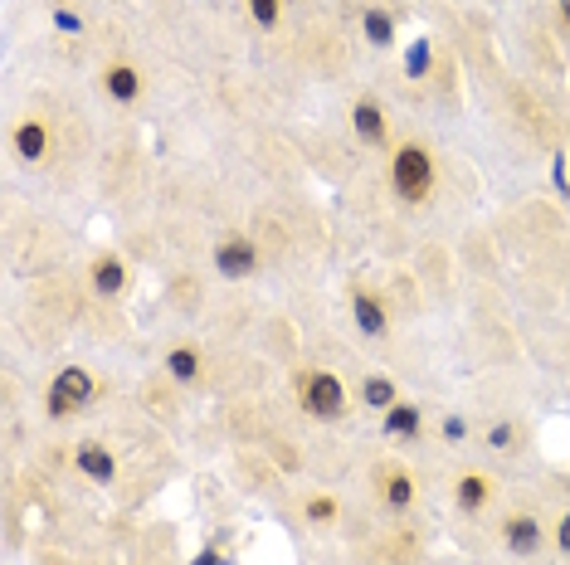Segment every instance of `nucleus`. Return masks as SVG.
Returning a JSON list of instances; mask_svg holds the SVG:
<instances>
[{
    "mask_svg": "<svg viewBox=\"0 0 570 565\" xmlns=\"http://www.w3.org/2000/svg\"><path fill=\"white\" fill-rule=\"evenodd\" d=\"M380 497H385V507L405 512V507L415 502V473H410V468H390V473H380Z\"/></svg>",
    "mask_w": 570,
    "mask_h": 565,
    "instance_id": "ddd939ff",
    "label": "nucleus"
},
{
    "mask_svg": "<svg viewBox=\"0 0 570 565\" xmlns=\"http://www.w3.org/2000/svg\"><path fill=\"white\" fill-rule=\"evenodd\" d=\"M103 88H108L113 103H137V98H142V74H137L132 64H108Z\"/></svg>",
    "mask_w": 570,
    "mask_h": 565,
    "instance_id": "f8f14e48",
    "label": "nucleus"
},
{
    "mask_svg": "<svg viewBox=\"0 0 570 565\" xmlns=\"http://www.w3.org/2000/svg\"><path fill=\"white\" fill-rule=\"evenodd\" d=\"M88 283H93L98 298H122L127 293V264L117 254H98L93 268H88Z\"/></svg>",
    "mask_w": 570,
    "mask_h": 565,
    "instance_id": "423d86ee",
    "label": "nucleus"
},
{
    "mask_svg": "<svg viewBox=\"0 0 570 565\" xmlns=\"http://www.w3.org/2000/svg\"><path fill=\"white\" fill-rule=\"evenodd\" d=\"M54 25H59L64 35H78V30H83V20H78V15H69V10H59V15H54Z\"/></svg>",
    "mask_w": 570,
    "mask_h": 565,
    "instance_id": "b1692460",
    "label": "nucleus"
},
{
    "mask_svg": "<svg viewBox=\"0 0 570 565\" xmlns=\"http://www.w3.org/2000/svg\"><path fill=\"white\" fill-rule=\"evenodd\" d=\"M83 405H93V376L83 371V366H64L54 385H49V395H44V415L49 419H69L78 415Z\"/></svg>",
    "mask_w": 570,
    "mask_h": 565,
    "instance_id": "7ed1b4c3",
    "label": "nucleus"
},
{
    "mask_svg": "<svg viewBox=\"0 0 570 565\" xmlns=\"http://www.w3.org/2000/svg\"><path fill=\"white\" fill-rule=\"evenodd\" d=\"M556 546H561V556H570V512L556 522Z\"/></svg>",
    "mask_w": 570,
    "mask_h": 565,
    "instance_id": "393cba45",
    "label": "nucleus"
},
{
    "mask_svg": "<svg viewBox=\"0 0 570 565\" xmlns=\"http://www.w3.org/2000/svg\"><path fill=\"white\" fill-rule=\"evenodd\" d=\"M74 463H78V473L83 478H93V483H113L117 478V458H113V449H103V444H78V453H74Z\"/></svg>",
    "mask_w": 570,
    "mask_h": 565,
    "instance_id": "6e6552de",
    "label": "nucleus"
},
{
    "mask_svg": "<svg viewBox=\"0 0 570 565\" xmlns=\"http://www.w3.org/2000/svg\"><path fill=\"white\" fill-rule=\"evenodd\" d=\"M351 127H356V137H361L366 147H385V137H390L385 108H380L376 98H361V103L351 108Z\"/></svg>",
    "mask_w": 570,
    "mask_h": 565,
    "instance_id": "39448f33",
    "label": "nucleus"
},
{
    "mask_svg": "<svg viewBox=\"0 0 570 565\" xmlns=\"http://www.w3.org/2000/svg\"><path fill=\"white\" fill-rule=\"evenodd\" d=\"M307 522H317V527H332V522H337V497H327V492L307 497Z\"/></svg>",
    "mask_w": 570,
    "mask_h": 565,
    "instance_id": "6ab92c4d",
    "label": "nucleus"
},
{
    "mask_svg": "<svg viewBox=\"0 0 570 565\" xmlns=\"http://www.w3.org/2000/svg\"><path fill=\"white\" fill-rule=\"evenodd\" d=\"M429 69H434V44H429V39H415V44H410V54H405V74L424 78Z\"/></svg>",
    "mask_w": 570,
    "mask_h": 565,
    "instance_id": "a211bd4d",
    "label": "nucleus"
},
{
    "mask_svg": "<svg viewBox=\"0 0 570 565\" xmlns=\"http://www.w3.org/2000/svg\"><path fill=\"white\" fill-rule=\"evenodd\" d=\"M215 268H220L225 278H254V273H259V244H254L249 234H225V239L215 244Z\"/></svg>",
    "mask_w": 570,
    "mask_h": 565,
    "instance_id": "20e7f679",
    "label": "nucleus"
},
{
    "mask_svg": "<svg viewBox=\"0 0 570 565\" xmlns=\"http://www.w3.org/2000/svg\"><path fill=\"white\" fill-rule=\"evenodd\" d=\"M488 492H493L488 473H463L458 488H454V502L463 507V512H483V507H488Z\"/></svg>",
    "mask_w": 570,
    "mask_h": 565,
    "instance_id": "4468645a",
    "label": "nucleus"
},
{
    "mask_svg": "<svg viewBox=\"0 0 570 565\" xmlns=\"http://www.w3.org/2000/svg\"><path fill=\"white\" fill-rule=\"evenodd\" d=\"M351 312H356V327L366 332V337H385V327H390V317H385V307H380L376 293H366V288H356V298H351Z\"/></svg>",
    "mask_w": 570,
    "mask_h": 565,
    "instance_id": "9b49d317",
    "label": "nucleus"
},
{
    "mask_svg": "<svg viewBox=\"0 0 570 565\" xmlns=\"http://www.w3.org/2000/svg\"><path fill=\"white\" fill-rule=\"evenodd\" d=\"M166 371L176 380H186V385H195L200 371H205V366H200V351H195V346H171V351H166Z\"/></svg>",
    "mask_w": 570,
    "mask_h": 565,
    "instance_id": "dca6fc26",
    "label": "nucleus"
},
{
    "mask_svg": "<svg viewBox=\"0 0 570 565\" xmlns=\"http://www.w3.org/2000/svg\"><path fill=\"white\" fill-rule=\"evenodd\" d=\"M439 434H444V444H463V439H468V419H463V415H444Z\"/></svg>",
    "mask_w": 570,
    "mask_h": 565,
    "instance_id": "4be33fe9",
    "label": "nucleus"
},
{
    "mask_svg": "<svg viewBox=\"0 0 570 565\" xmlns=\"http://www.w3.org/2000/svg\"><path fill=\"white\" fill-rule=\"evenodd\" d=\"M44 151H49V127H44L39 117H25V122L15 127V156H20L25 166H39Z\"/></svg>",
    "mask_w": 570,
    "mask_h": 565,
    "instance_id": "9d476101",
    "label": "nucleus"
},
{
    "mask_svg": "<svg viewBox=\"0 0 570 565\" xmlns=\"http://www.w3.org/2000/svg\"><path fill=\"white\" fill-rule=\"evenodd\" d=\"M190 565H234V561H229V556L220 551V546H205L200 556H190Z\"/></svg>",
    "mask_w": 570,
    "mask_h": 565,
    "instance_id": "5701e85b",
    "label": "nucleus"
},
{
    "mask_svg": "<svg viewBox=\"0 0 570 565\" xmlns=\"http://www.w3.org/2000/svg\"><path fill=\"white\" fill-rule=\"evenodd\" d=\"M298 400H303V410L312 419H342L346 415V385L332 371H307L303 380H298Z\"/></svg>",
    "mask_w": 570,
    "mask_h": 565,
    "instance_id": "f03ea898",
    "label": "nucleus"
},
{
    "mask_svg": "<svg viewBox=\"0 0 570 565\" xmlns=\"http://www.w3.org/2000/svg\"><path fill=\"white\" fill-rule=\"evenodd\" d=\"M244 5H249L254 25H264V30H273V25L283 20V0H244Z\"/></svg>",
    "mask_w": 570,
    "mask_h": 565,
    "instance_id": "aec40b11",
    "label": "nucleus"
},
{
    "mask_svg": "<svg viewBox=\"0 0 570 565\" xmlns=\"http://www.w3.org/2000/svg\"><path fill=\"white\" fill-rule=\"evenodd\" d=\"M561 25L570 30V0H561Z\"/></svg>",
    "mask_w": 570,
    "mask_h": 565,
    "instance_id": "a878e982",
    "label": "nucleus"
},
{
    "mask_svg": "<svg viewBox=\"0 0 570 565\" xmlns=\"http://www.w3.org/2000/svg\"><path fill=\"white\" fill-rule=\"evenodd\" d=\"M390 190L405 205H424L434 195V156L419 147V142H405V147L390 156Z\"/></svg>",
    "mask_w": 570,
    "mask_h": 565,
    "instance_id": "f257e3e1",
    "label": "nucleus"
},
{
    "mask_svg": "<svg viewBox=\"0 0 570 565\" xmlns=\"http://www.w3.org/2000/svg\"><path fill=\"white\" fill-rule=\"evenodd\" d=\"M380 429H385V439H419L424 415H419V405H410V400H395V405L380 415Z\"/></svg>",
    "mask_w": 570,
    "mask_h": 565,
    "instance_id": "1a4fd4ad",
    "label": "nucleus"
},
{
    "mask_svg": "<svg viewBox=\"0 0 570 565\" xmlns=\"http://www.w3.org/2000/svg\"><path fill=\"white\" fill-rule=\"evenodd\" d=\"M361 30L371 39V49H390V44H395V20H390L380 5H371V10L361 15Z\"/></svg>",
    "mask_w": 570,
    "mask_h": 565,
    "instance_id": "f3484780",
    "label": "nucleus"
},
{
    "mask_svg": "<svg viewBox=\"0 0 570 565\" xmlns=\"http://www.w3.org/2000/svg\"><path fill=\"white\" fill-rule=\"evenodd\" d=\"M488 449H497V453L517 449V424H493L488 429Z\"/></svg>",
    "mask_w": 570,
    "mask_h": 565,
    "instance_id": "412c9836",
    "label": "nucleus"
},
{
    "mask_svg": "<svg viewBox=\"0 0 570 565\" xmlns=\"http://www.w3.org/2000/svg\"><path fill=\"white\" fill-rule=\"evenodd\" d=\"M502 546H507L512 556H536V551H541V522L527 517V512L507 517V527H502Z\"/></svg>",
    "mask_w": 570,
    "mask_h": 565,
    "instance_id": "0eeeda50",
    "label": "nucleus"
},
{
    "mask_svg": "<svg viewBox=\"0 0 570 565\" xmlns=\"http://www.w3.org/2000/svg\"><path fill=\"white\" fill-rule=\"evenodd\" d=\"M395 400H400V390H395V380H390V376H380V371H376V376L361 380V405H371V410L385 415Z\"/></svg>",
    "mask_w": 570,
    "mask_h": 565,
    "instance_id": "2eb2a0df",
    "label": "nucleus"
}]
</instances>
